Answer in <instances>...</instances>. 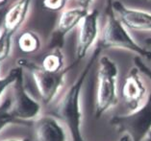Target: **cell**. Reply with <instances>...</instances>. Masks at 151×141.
<instances>
[{"label": "cell", "instance_id": "cell-1", "mask_svg": "<svg viewBox=\"0 0 151 141\" xmlns=\"http://www.w3.org/2000/svg\"><path fill=\"white\" fill-rule=\"evenodd\" d=\"M101 52V48L96 46L83 71L81 72L74 83L59 99L53 112L51 113L65 125L71 136L72 141H85L82 133L83 113L82 105H81V97H82L81 94H82L85 81L89 75L91 67L99 58Z\"/></svg>", "mask_w": 151, "mask_h": 141}, {"label": "cell", "instance_id": "cell-2", "mask_svg": "<svg viewBox=\"0 0 151 141\" xmlns=\"http://www.w3.org/2000/svg\"><path fill=\"white\" fill-rule=\"evenodd\" d=\"M112 1L113 0H107L106 2L105 22L100 33L97 46L102 50L109 48L128 50L150 61L151 52L142 47L129 35L114 11Z\"/></svg>", "mask_w": 151, "mask_h": 141}, {"label": "cell", "instance_id": "cell-3", "mask_svg": "<svg viewBox=\"0 0 151 141\" xmlns=\"http://www.w3.org/2000/svg\"><path fill=\"white\" fill-rule=\"evenodd\" d=\"M117 76L119 68L116 62L107 56L101 57L99 61L97 87L95 94V118L101 117L106 111L111 110L117 104Z\"/></svg>", "mask_w": 151, "mask_h": 141}, {"label": "cell", "instance_id": "cell-4", "mask_svg": "<svg viewBox=\"0 0 151 141\" xmlns=\"http://www.w3.org/2000/svg\"><path fill=\"white\" fill-rule=\"evenodd\" d=\"M76 64L77 62H74L72 64L65 67L63 71L58 73L45 71V69L40 67V64L26 60H21L18 66L26 68V70L30 72L40 95V103L42 105L48 106L60 94L62 88L64 87L65 76L68 72Z\"/></svg>", "mask_w": 151, "mask_h": 141}, {"label": "cell", "instance_id": "cell-5", "mask_svg": "<svg viewBox=\"0 0 151 141\" xmlns=\"http://www.w3.org/2000/svg\"><path fill=\"white\" fill-rule=\"evenodd\" d=\"M23 68L16 82L9 87V112L18 123L33 122L42 115V105L29 93L24 83Z\"/></svg>", "mask_w": 151, "mask_h": 141}, {"label": "cell", "instance_id": "cell-6", "mask_svg": "<svg viewBox=\"0 0 151 141\" xmlns=\"http://www.w3.org/2000/svg\"><path fill=\"white\" fill-rule=\"evenodd\" d=\"M111 125L117 132L127 135L131 141H143L151 133V93L138 110L112 118Z\"/></svg>", "mask_w": 151, "mask_h": 141}, {"label": "cell", "instance_id": "cell-7", "mask_svg": "<svg viewBox=\"0 0 151 141\" xmlns=\"http://www.w3.org/2000/svg\"><path fill=\"white\" fill-rule=\"evenodd\" d=\"M99 12L96 9L90 11L81 21L78 43L75 52V62L78 64L86 57L88 52L96 42L99 35Z\"/></svg>", "mask_w": 151, "mask_h": 141}, {"label": "cell", "instance_id": "cell-8", "mask_svg": "<svg viewBox=\"0 0 151 141\" xmlns=\"http://www.w3.org/2000/svg\"><path fill=\"white\" fill-rule=\"evenodd\" d=\"M36 141H68V130L52 114L40 115L32 122Z\"/></svg>", "mask_w": 151, "mask_h": 141}, {"label": "cell", "instance_id": "cell-9", "mask_svg": "<svg viewBox=\"0 0 151 141\" xmlns=\"http://www.w3.org/2000/svg\"><path fill=\"white\" fill-rule=\"evenodd\" d=\"M121 94L130 111L138 110L146 102V87L137 67L131 69L125 78Z\"/></svg>", "mask_w": 151, "mask_h": 141}, {"label": "cell", "instance_id": "cell-10", "mask_svg": "<svg viewBox=\"0 0 151 141\" xmlns=\"http://www.w3.org/2000/svg\"><path fill=\"white\" fill-rule=\"evenodd\" d=\"M113 9L124 26L135 31H151V14L128 8L121 1L113 0Z\"/></svg>", "mask_w": 151, "mask_h": 141}, {"label": "cell", "instance_id": "cell-11", "mask_svg": "<svg viewBox=\"0 0 151 141\" xmlns=\"http://www.w3.org/2000/svg\"><path fill=\"white\" fill-rule=\"evenodd\" d=\"M89 12V10L84 9L82 7L68 9L62 12L52 36V42H51L52 48H61L64 44L65 37L68 33L80 24Z\"/></svg>", "mask_w": 151, "mask_h": 141}, {"label": "cell", "instance_id": "cell-12", "mask_svg": "<svg viewBox=\"0 0 151 141\" xmlns=\"http://www.w3.org/2000/svg\"><path fill=\"white\" fill-rule=\"evenodd\" d=\"M32 0H17L3 16L2 30L13 37L26 19Z\"/></svg>", "mask_w": 151, "mask_h": 141}, {"label": "cell", "instance_id": "cell-13", "mask_svg": "<svg viewBox=\"0 0 151 141\" xmlns=\"http://www.w3.org/2000/svg\"><path fill=\"white\" fill-rule=\"evenodd\" d=\"M40 66L45 71L58 73L63 71L65 67V59L61 48H52V50L43 56Z\"/></svg>", "mask_w": 151, "mask_h": 141}, {"label": "cell", "instance_id": "cell-14", "mask_svg": "<svg viewBox=\"0 0 151 141\" xmlns=\"http://www.w3.org/2000/svg\"><path fill=\"white\" fill-rule=\"evenodd\" d=\"M17 45L21 53L30 55L38 52L42 46L40 37L32 31H25L17 37Z\"/></svg>", "mask_w": 151, "mask_h": 141}, {"label": "cell", "instance_id": "cell-15", "mask_svg": "<svg viewBox=\"0 0 151 141\" xmlns=\"http://www.w3.org/2000/svg\"><path fill=\"white\" fill-rule=\"evenodd\" d=\"M9 109H10V99H9L8 91H7L4 97L1 100V102H0V132L8 125L18 123L10 114Z\"/></svg>", "mask_w": 151, "mask_h": 141}, {"label": "cell", "instance_id": "cell-16", "mask_svg": "<svg viewBox=\"0 0 151 141\" xmlns=\"http://www.w3.org/2000/svg\"><path fill=\"white\" fill-rule=\"evenodd\" d=\"M21 70H22V67L17 66V67L11 70L4 78H0V102L4 97L6 92L8 91L9 87L16 82Z\"/></svg>", "mask_w": 151, "mask_h": 141}, {"label": "cell", "instance_id": "cell-17", "mask_svg": "<svg viewBox=\"0 0 151 141\" xmlns=\"http://www.w3.org/2000/svg\"><path fill=\"white\" fill-rule=\"evenodd\" d=\"M12 46V37L2 30L0 32V62L6 60L11 52Z\"/></svg>", "mask_w": 151, "mask_h": 141}, {"label": "cell", "instance_id": "cell-18", "mask_svg": "<svg viewBox=\"0 0 151 141\" xmlns=\"http://www.w3.org/2000/svg\"><path fill=\"white\" fill-rule=\"evenodd\" d=\"M68 1V0H43L42 7L48 11L58 12L64 8Z\"/></svg>", "mask_w": 151, "mask_h": 141}, {"label": "cell", "instance_id": "cell-19", "mask_svg": "<svg viewBox=\"0 0 151 141\" xmlns=\"http://www.w3.org/2000/svg\"><path fill=\"white\" fill-rule=\"evenodd\" d=\"M134 62H135L136 67L139 70V72H142L143 75L146 76L151 82V69L148 67V66L145 65V62L142 61V59L139 57H136L134 59Z\"/></svg>", "mask_w": 151, "mask_h": 141}, {"label": "cell", "instance_id": "cell-20", "mask_svg": "<svg viewBox=\"0 0 151 141\" xmlns=\"http://www.w3.org/2000/svg\"><path fill=\"white\" fill-rule=\"evenodd\" d=\"M77 2L79 3L80 7H82V8H84V9L89 10L91 2H93V0H77Z\"/></svg>", "mask_w": 151, "mask_h": 141}, {"label": "cell", "instance_id": "cell-21", "mask_svg": "<svg viewBox=\"0 0 151 141\" xmlns=\"http://www.w3.org/2000/svg\"><path fill=\"white\" fill-rule=\"evenodd\" d=\"M0 141H30L28 138H18V137H8V138L0 139Z\"/></svg>", "mask_w": 151, "mask_h": 141}, {"label": "cell", "instance_id": "cell-22", "mask_svg": "<svg viewBox=\"0 0 151 141\" xmlns=\"http://www.w3.org/2000/svg\"><path fill=\"white\" fill-rule=\"evenodd\" d=\"M119 141H131V139L127 135H124L123 136H121V138Z\"/></svg>", "mask_w": 151, "mask_h": 141}, {"label": "cell", "instance_id": "cell-23", "mask_svg": "<svg viewBox=\"0 0 151 141\" xmlns=\"http://www.w3.org/2000/svg\"><path fill=\"white\" fill-rule=\"evenodd\" d=\"M145 43H146V45L151 46V38L146 39H145Z\"/></svg>", "mask_w": 151, "mask_h": 141}, {"label": "cell", "instance_id": "cell-24", "mask_svg": "<svg viewBox=\"0 0 151 141\" xmlns=\"http://www.w3.org/2000/svg\"><path fill=\"white\" fill-rule=\"evenodd\" d=\"M2 22H3V16L0 14V32H1V28H2Z\"/></svg>", "mask_w": 151, "mask_h": 141}, {"label": "cell", "instance_id": "cell-25", "mask_svg": "<svg viewBox=\"0 0 151 141\" xmlns=\"http://www.w3.org/2000/svg\"><path fill=\"white\" fill-rule=\"evenodd\" d=\"M7 1H8V0H0V7L3 6V5H5L6 3H7Z\"/></svg>", "mask_w": 151, "mask_h": 141}, {"label": "cell", "instance_id": "cell-26", "mask_svg": "<svg viewBox=\"0 0 151 141\" xmlns=\"http://www.w3.org/2000/svg\"><path fill=\"white\" fill-rule=\"evenodd\" d=\"M146 141H151V135H149V137H147Z\"/></svg>", "mask_w": 151, "mask_h": 141}, {"label": "cell", "instance_id": "cell-27", "mask_svg": "<svg viewBox=\"0 0 151 141\" xmlns=\"http://www.w3.org/2000/svg\"><path fill=\"white\" fill-rule=\"evenodd\" d=\"M148 1H150V2H151V0H148Z\"/></svg>", "mask_w": 151, "mask_h": 141}, {"label": "cell", "instance_id": "cell-28", "mask_svg": "<svg viewBox=\"0 0 151 141\" xmlns=\"http://www.w3.org/2000/svg\"><path fill=\"white\" fill-rule=\"evenodd\" d=\"M150 135H151V133H150Z\"/></svg>", "mask_w": 151, "mask_h": 141}, {"label": "cell", "instance_id": "cell-29", "mask_svg": "<svg viewBox=\"0 0 151 141\" xmlns=\"http://www.w3.org/2000/svg\"></svg>", "mask_w": 151, "mask_h": 141}]
</instances>
